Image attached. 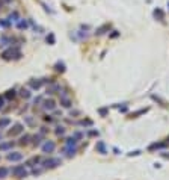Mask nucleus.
<instances>
[{"label":"nucleus","mask_w":169,"mask_h":180,"mask_svg":"<svg viewBox=\"0 0 169 180\" xmlns=\"http://www.w3.org/2000/svg\"><path fill=\"white\" fill-rule=\"evenodd\" d=\"M3 59H6V61H9V59H12V58H20L21 56V53H20V50L18 49H8V50H5L3 52Z\"/></svg>","instance_id":"obj_1"},{"label":"nucleus","mask_w":169,"mask_h":180,"mask_svg":"<svg viewBox=\"0 0 169 180\" xmlns=\"http://www.w3.org/2000/svg\"><path fill=\"white\" fill-rule=\"evenodd\" d=\"M12 174L14 176H17V177H26V169H24V165H18V167H15L12 169Z\"/></svg>","instance_id":"obj_2"},{"label":"nucleus","mask_w":169,"mask_h":180,"mask_svg":"<svg viewBox=\"0 0 169 180\" xmlns=\"http://www.w3.org/2000/svg\"><path fill=\"white\" fill-rule=\"evenodd\" d=\"M55 142H53V141H47L45 142V144L44 145H42V151H44V153H51L53 150H55Z\"/></svg>","instance_id":"obj_3"},{"label":"nucleus","mask_w":169,"mask_h":180,"mask_svg":"<svg viewBox=\"0 0 169 180\" xmlns=\"http://www.w3.org/2000/svg\"><path fill=\"white\" fill-rule=\"evenodd\" d=\"M59 163H61L59 159H49V161L44 162V167H45V168H55V167L59 165Z\"/></svg>","instance_id":"obj_4"},{"label":"nucleus","mask_w":169,"mask_h":180,"mask_svg":"<svg viewBox=\"0 0 169 180\" xmlns=\"http://www.w3.org/2000/svg\"><path fill=\"white\" fill-rule=\"evenodd\" d=\"M20 159H23V155L18 153V151H14V153H9V155H8V161L15 162V161H20Z\"/></svg>","instance_id":"obj_5"},{"label":"nucleus","mask_w":169,"mask_h":180,"mask_svg":"<svg viewBox=\"0 0 169 180\" xmlns=\"http://www.w3.org/2000/svg\"><path fill=\"white\" fill-rule=\"evenodd\" d=\"M20 132H23V126L21 124H15L14 126V130H9V135H17V133H20Z\"/></svg>","instance_id":"obj_6"},{"label":"nucleus","mask_w":169,"mask_h":180,"mask_svg":"<svg viewBox=\"0 0 169 180\" xmlns=\"http://www.w3.org/2000/svg\"><path fill=\"white\" fill-rule=\"evenodd\" d=\"M44 109L53 110V109H55V102H53V100H47V102L44 103Z\"/></svg>","instance_id":"obj_7"},{"label":"nucleus","mask_w":169,"mask_h":180,"mask_svg":"<svg viewBox=\"0 0 169 180\" xmlns=\"http://www.w3.org/2000/svg\"><path fill=\"white\" fill-rule=\"evenodd\" d=\"M17 27H18V29H26V27H27V21L23 20V18H20V20L17 21Z\"/></svg>","instance_id":"obj_8"},{"label":"nucleus","mask_w":169,"mask_h":180,"mask_svg":"<svg viewBox=\"0 0 169 180\" xmlns=\"http://www.w3.org/2000/svg\"><path fill=\"white\" fill-rule=\"evenodd\" d=\"M18 20H20V17H18V12H17V11H14V12L9 15V21L12 23V21H18Z\"/></svg>","instance_id":"obj_9"},{"label":"nucleus","mask_w":169,"mask_h":180,"mask_svg":"<svg viewBox=\"0 0 169 180\" xmlns=\"http://www.w3.org/2000/svg\"><path fill=\"white\" fill-rule=\"evenodd\" d=\"M154 17L158 18V20H163V12H162L160 9H156V11H154Z\"/></svg>","instance_id":"obj_10"},{"label":"nucleus","mask_w":169,"mask_h":180,"mask_svg":"<svg viewBox=\"0 0 169 180\" xmlns=\"http://www.w3.org/2000/svg\"><path fill=\"white\" fill-rule=\"evenodd\" d=\"M11 123V121L8 118H3V120H0V129H3V127H6L8 124Z\"/></svg>","instance_id":"obj_11"},{"label":"nucleus","mask_w":169,"mask_h":180,"mask_svg":"<svg viewBox=\"0 0 169 180\" xmlns=\"http://www.w3.org/2000/svg\"><path fill=\"white\" fill-rule=\"evenodd\" d=\"M12 145H14L12 142H8V144H0V150H9Z\"/></svg>","instance_id":"obj_12"},{"label":"nucleus","mask_w":169,"mask_h":180,"mask_svg":"<svg viewBox=\"0 0 169 180\" xmlns=\"http://www.w3.org/2000/svg\"><path fill=\"white\" fill-rule=\"evenodd\" d=\"M41 83H42L41 80H36V82H30V86L33 88V89H38V88L41 86Z\"/></svg>","instance_id":"obj_13"},{"label":"nucleus","mask_w":169,"mask_h":180,"mask_svg":"<svg viewBox=\"0 0 169 180\" xmlns=\"http://www.w3.org/2000/svg\"><path fill=\"white\" fill-rule=\"evenodd\" d=\"M62 103H63V106H65V108H70V106H71V102H70V100H68L67 97L62 98Z\"/></svg>","instance_id":"obj_14"},{"label":"nucleus","mask_w":169,"mask_h":180,"mask_svg":"<svg viewBox=\"0 0 169 180\" xmlns=\"http://www.w3.org/2000/svg\"><path fill=\"white\" fill-rule=\"evenodd\" d=\"M9 24H11V21H8V20H0V26H3V27H8Z\"/></svg>","instance_id":"obj_15"},{"label":"nucleus","mask_w":169,"mask_h":180,"mask_svg":"<svg viewBox=\"0 0 169 180\" xmlns=\"http://www.w3.org/2000/svg\"><path fill=\"white\" fill-rule=\"evenodd\" d=\"M6 174H8L6 168H0V177H6Z\"/></svg>","instance_id":"obj_16"},{"label":"nucleus","mask_w":169,"mask_h":180,"mask_svg":"<svg viewBox=\"0 0 169 180\" xmlns=\"http://www.w3.org/2000/svg\"><path fill=\"white\" fill-rule=\"evenodd\" d=\"M56 70L57 71H63L65 68H63V64H56Z\"/></svg>","instance_id":"obj_17"},{"label":"nucleus","mask_w":169,"mask_h":180,"mask_svg":"<svg viewBox=\"0 0 169 180\" xmlns=\"http://www.w3.org/2000/svg\"><path fill=\"white\" fill-rule=\"evenodd\" d=\"M15 95V91H8V94H6V98H12Z\"/></svg>","instance_id":"obj_18"},{"label":"nucleus","mask_w":169,"mask_h":180,"mask_svg":"<svg viewBox=\"0 0 169 180\" xmlns=\"http://www.w3.org/2000/svg\"><path fill=\"white\" fill-rule=\"evenodd\" d=\"M63 132H65V130H63V127H57L56 133H57V135H62V133H63Z\"/></svg>","instance_id":"obj_19"},{"label":"nucleus","mask_w":169,"mask_h":180,"mask_svg":"<svg viewBox=\"0 0 169 180\" xmlns=\"http://www.w3.org/2000/svg\"><path fill=\"white\" fill-rule=\"evenodd\" d=\"M21 95H23V97H26V98H27V97H29L30 94H29V91H24V89H23V91H21Z\"/></svg>","instance_id":"obj_20"},{"label":"nucleus","mask_w":169,"mask_h":180,"mask_svg":"<svg viewBox=\"0 0 169 180\" xmlns=\"http://www.w3.org/2000/svg\"><path fill=\"white\" fill-rule=\"evenodd\" d=\"M98 150L101 151V153H104V145L101 144V142H100V144H98Z\"/></svg>","instance_id":"obj_21"},{"label":"nucleus","mask_w":169,"mask_h":180,"mask_svg":"<svg viewBox=\"0 0 169 180\" xmlns=\"http://www.w3.org/2000/svg\"><path fill=\"white\" fill-rule=\"evenodd\" d=\"M47 41H50V42H51V44H53V42H55V36H53V35H50V36H49V38H47Z\"/></svg>","instance_id":"obj_22"},{"label":"nucleus","mask_w":169,"mask_h":180,"mask_svg":"<svg viewBox=\"0 0 169 180\" xmlns=\"http://www.w3.org/2000/svg\"><path fill=\"white\" fill-rule=\"evenodd\" d=\"M2 106H3V98L0 97V108H2Z\"/></svg>","instance_id":"obj_23"},{"label":"nucleus","mask_w":169,"mask_h":180,"mask_svg":"<svg viewBox=\"0 0 169 180\" xmlns=\"http://www.w3.org/2000/svg\"><path fill=\"white\" fill-rule=\"evenodd\" d=\"M3 8V0H0V9Z\"/></svg>","instance_id":"obj_24"},{"label":"nucleus","mask_w":169,"mask_h":180,"mask_svg":"<svg viewBox=\"0 0 169 180\" xmlns=\"http://www.w3.org/2000/svg\"><path fill=\"white\" fill-rule=\"evenodd\" d=\"M5 2H11V0H5Z\"/></svg>","instance_id":"obj_25"},{"label":"nucleus","mask_w":169,"mask_h":180,"mask_svg":"<svg viewBox=\"0 0 169 180\" xmlns=\"http://www.w3.org/2000/svg\"><path fill=\"white\" fill-rule=\"evenodd\" d=\"M0 139H2V135H0Z\"/></svg>","instance_id":"obj_26"}]
</instances>
